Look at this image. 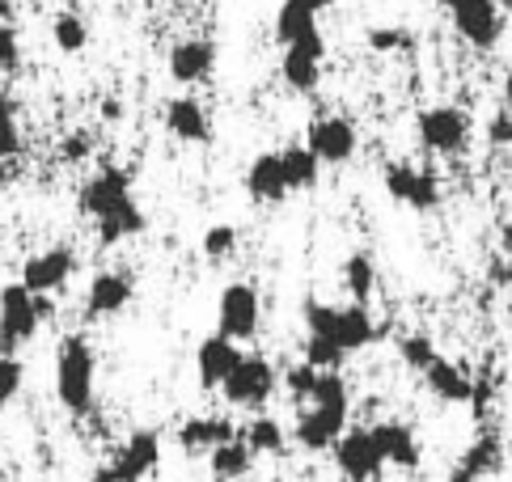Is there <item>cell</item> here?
<instances>
[{
  "mask_svg": "<svg viewBox=\"0 0 512 482\" xmlns=\"http://www.w3.org/2000/svg\"><path fill=\"white\" fill-rule=\"evenodd\" d=\"M77 208L94 220L102 246H119V241H132L149 229V216H144L132 191V174L123 165H102L98 174H89L81 182Z\"/></svg>",
  "mask_w": 512,
  "mask_h": 482,
  "instance_id": "6da1fadb",
  "label": "cell"
},
{
  "mask_svg": "<svg viewBox=\"0 0 512 482\" xmlns=\"http://www.w3.org/2000/svg\"><path fill=\"white\" fill-rule=\"evenodd\" d=\"M56 402L72 419L94 415L98 402V351L85 335H64L56 347Z\"/></svg>",
  "mask_w": 512,
  "mask_h": 482,
  "instance_id": "7a4b0ae2",
  "label": "cell"
},
{
  "mask_svg": "<svg viewBox=\"0 0 512 482\" xmlns=\"http://www.w3.org/2000/svg\"><path fill=\"white\" fill-rule=\"evenodd\" d=\"M51 318V296H34L22 280L0 288V351L17 356L26 343H34L39 326Z\"/></svg>",
  "mask_w": 512,
  "mask_h": 482,
  "instance_id": "3957f363",
  "label": "cell"
},
{
  "mask_svg": "<svg viewBox=\"0 0 512 482\" xmlns=\"http://www.w3.org/2000/svg\"><path fill=\"white\" fill-rule=\"evenodd\" d=\"M415 136L419 144L428 148V153L436 157H457V153H466V144L474 136V123L462 106H428V110H419L415 115Z\"/></svg>",
  "mask_w": 512,
  "mask_h": 482,
  "instance_id": "277c9868",
  "label": "cell"
},
{
  "mask_svg": "<svg viewBox=\"0 0 512 482\" xmlns=\"http://www.w3.org/2000/svg\"><path fill=\"white\" fill-rule=\"evenodd\" d=\"M157 466H161V436L153 428H136L115 449V457L94 474V482H149Z\"/></svg>",
  "mask_w": 512,
  "mask_h": 482,
  "instance_id": "5b68a950",
  "label": "cell"
},
{
  "mask_svg": "<svg viewBox=\"0 0 512 482\" xmlns=\"http://www.w3.org/2000/svg\"><path fill=\"white\" fill-rule=\"evenodd\" d=\"M263 326V296L250 280H237L221 288V301H216V330L233 343H250Z\"/></svg>",
  "mask_w": 512,
  "mask_h": 482,
  "instance_id": "8992f818",
  "label": "cell"
},
{
  "mask_svg": "<svg viewBox=\"0 0 512 482\" xmlns=\"http://www.w3.org/2000/svg\"><path fill=\"white\" fill-rule=\"evenodd\" d=\"M276 385H280V377H276V368H271V360L242 356L233 373L225 377L221 394H225V402L233 406V411H263V406L271 402V394H276Z\"/></svg>",
  "mask_w": 512,
  "mask_h": 482,
  "instance_id": "52a82bcc",
  "label": "cell"
},
{
  "mask_svg": "<svg viewBox=\"0 0 512 482\" xmlns=\"http://www.w3.org/2000/svg\"><path fill=\"white\" fill-rule=\"evenodd\" d=\"M449 17H453V30L462 34L470 47L491 51L504 34V5L500 0H436Z\"/></svg>",
  "mask_w": 512,
  "mask_h": 482,
  "instance_id": "ba28073f",
  "label": "cell"
},
{
  "mask_svg": "<svg viewBox=\"0 0 512 482\" xmlns=\"http://www.w3.org/2000/svg\"><path fill=\"white\" fill-rule=\"evenodd\" d=\"M280 77L292 94H314L322 85V60H326V39H322V26L301 34V39H288L280 43Z\"/></svg>",
  "mask_w": 512,
  "mask_h": 482,
  "instance_id": "9c48e42d",
  "label": "cell"
},
{
  "mask_svg": "<svg viewBox=\"0 0 512 482\" xmlns=\"http://www.w3.org/2000/svg\"><path fill=\"white\" fill-rule=\"evenodd\" d=\"M381 187H386V195L394 203H402V208H411V212H436L441 208V195H445L441 178H436L432 170H419V165H411V161L386 165Z\"/></svg>",
  "mask_w": 512,
  "mask_h": 482,
  "instance_id": "30bf717a",
  "label": "cell"
},
{
  "mask_svg": "<svg viewBox=\"0 0 512 482\" xmlns=\"http://www.w3.org/2000/svg\"><path fill=\"white\" fill-rule=\"evenodd\" d=\"M331 453L343 482H381V474H386V461H381L369 428H347Z\"/></svg>",
  "mask_w": 512,
  "mask_h": 482,
  "instance_id": "8fae6325",
  "label": "cell"
},
{
  "mask_svg": "<svg viewBox=\"0 0 512 482\" xmlns=\"http://www.w3.org/2000/svg\"><path fill=\"white\" fill-rule=\"evenodd\" d=\"M343 432H347V406L309 402L297 411V423H292V440H297L301 453H331Z\"/></svg>",
  "mask_w": 512,
  "mask_h": 482,
  "instance_id": "7c38bea8",
  "label": "cell"
},
{
  "mask_svg": "<svg viewBox=\"0 0 512 482\" xmlns=\"http://www.w3.org/2000/svg\"><path fill=\"white\" fill-rule=\"evenodd\" d=\"M72 275H77V250L72 246H47L22 263V284L34 296H60L72 284Z\"/></svg>",
  "mask_w": 512,
  "mask_h": 482,
  "instance_id": "4fadbf2b",
  "label": "cell"
},
{
  "mask_svg": "<svg viewBox=\"0 0 512 482\" xmlns=\"http://www.w3.org/2000/svg\"><path fill=\"white\" fill-rule=\"evenodd\" d=\"M305 148L322 165H347V161L356 157V148H360V132H356L352 119L322 115V119H314V123L305 127Z\"/></svg>",
  "mask_w": 512,
  "mask_h": 482,
  "instance_id": "5bb4252c",
  "label": "cell"
},
{
  "mask_svg": "<svg viewBox=\"0 0 512 482\" xmlns=\"http://www.w3.org/2000/svg\"><path fill=\"white\" fill-rule=\"evenodd\" d=\"M136 296V280L132 271H98L85 288V318L89 322H106V318H119V313L132 305Z\"/></svg>",
  "mask_w": 512,
  "mask_h": 482,
  "instance_id": "9a60e30c",
  "label": "cell"
},
{
  "mask_svg": "<svg viewBox=\"0 0 512 482\" xmlns=\"http://www.w3.org/2000/svg\"><path fill=\"white\" fill-rule=\"evenodd\" d=\"M246 351H242V343H233V339H225L221 330L216 335H208L204 343L195 347V377H199V389H221L225 385V377L237 368V360H242Z\"/></svg>",
  "mask_w": 512,
  "mask_h": 482,
  "instance_id": "2e32d148",
  "label": "cell"
},
{
  "mask_svg": "<svg viewBox=\"0 0 512 482\" xmlns=\"http://www.w3.org/2000/svg\"><path fill=\"white\" fill-rule=\"evenodd\" d=\"M373 444L386 466L394 470H419V461H424V449H419V436L411 423H398V419H381L373 423Z\"/></svg>",
  "mask_w": 512,
  "mask_h": 482,
  "instance_id": "e0dca14e",
  "label": "cell"
},
{
  "mask_svg": "<svg viewBox=\"0 0 512 482\" xmlns=\"http://www.w3.org/2000/svg\"><path fill=\"white\" fill-rule=\"evenodd\" d=\"M381 339V326L373 322L369 305H335V326H331V343L343 351V356H356V351L373 347Z\"/></svg>",
  "mask_w": 512,
  "mask_h": 482,
  "instance_id": "ac0fdd59",
  "label": "cell"
},
{
  "mask_svg": "<svg viewBox=\"0 0 512 482\" xmlns=\"http://www.w3.org/2000/svg\"><path fill=\"white\" fill-rule=\"evenodd\" d=\"M237 436V423L229 415H191L178 423V449L187 457H208L216 444Z\"/></svg>",
  "mask_w": 512,
  "mask_h": 482,
  "instance_id": "d6986e66",
  "label": "cell"
},
{
  "mask_svg": "<svg viewBox=\"0 0 512 482\" xmlns=\"http://www.w3.org/2000/svg\"><path fill=\"white\" fill-rule=\"evenodd\" d=\"M161 123L178 144H208L212 140V119L208 106L199 98H170L166 110H161Z\"/></svg>",
  "mask_w": 512,
  "mask_h": 482,
  "instance_id": "ffe728a7",
  "label": "cell"
},
{
  "mask_svg": "<svg viewBox=\"0 0 512 482\" xmlns=\"http://www.w3.org/2000/svg\"><path fill=\"white\" fill-rule=\"evenodd\" d=\"M242 187L254 203H284L292 195L288 187V174H284V157L280 153H259L246 165V178Z\"/></svg>",
  "mask_w": 512,
  "mask_h": 482,
  "instance_id": "44dd1931",
  "label": "cell"
},
{
  "mask_svg": "<svg viewBox=\"0 0 512 482\" xmlns=\"http://www.w3.org/2000/svg\"><path fill=\"white\" fill-rule=\"evenodd\" d=\"M170 77L178 85H204L216 68V43L212 39H182L170 47Z\"/></svg>",
  "mask_w": 512,
  "mask_h": 482,
  "instance_id": "7402d4cb",
  "label": "cell"
},
{
  "mask_svg": "<svg viewBox=\"0 0 512 482\" xmlns=\"http://www.w3.org/2000/svg\"><path fill=\"white\" fill-rule=\"evenodd\" d=\"M500 466H504V440L487 432V436H479L474 444H466V453L457 457L449 482H483L491 474H500Z\"/></svg>",
  "mask_w": 512,
  "mask_h": 482,
  "instance_id": "603a6c76",
  "label": "cell"
},
{
  "mask_svg": "<svg viewBox=\"0 0 512 482\" xmlns=\"http://www.w3.org/2000/svg\"><path fill=\"white\" fill-rule=\"evenodd\" d=\"M424 385L436 402H453V406H466L470 402V389H474V377L466 373L462 364H453L445 356H436L428 368H424Z\"/></svg>",
  "mask_w": 512,
  "mask_h": 482,
  "instance_id": "cb8c5ba5",
  "label": "cell"
},
{
  "mask_svg": "<svg viewBox=\"0 0 512 482\" xmlns=\"http://www.w3.org/2000/svg\"><path fill=\"white\" fill-rule=\"evenodd\" d=\"M208 466H212V478L216 482H242L250 470H254V453L242 436H233L225 444H216L208 453Z\"/></svg>",
  "mask_w": 512,
  "mask_h": 482,
  "instance_id": "d4e9b609",
  "label": "cell"
},
{
  "mask_svg": "<svg viewBox=\"0 0 512 482\" xmlns=\"http://www.w3.org/2000/svg\"><path fill=\"white\" fill-rule=\"evenodd\" d=\"M237 436L250 444L254 457H284L288 453V432L280 428V419H271V415H254Z\"/></svg>",
  "mask_w": 512,
  "mask_h": 482,
  "instance_id": "484cf974",
  "label": "cell"
},
{
  "mask_svg": "<svg viewBox=\"0 0 512 482\" xmlns=\"http://www.w3.org/2000/svg\"><path fill=\"white\" fill-rule=\"evenodd\" d=\"M280 157H284V174H288L292 195H297V191H314V187H318L322 161L309 153L305 144H288V148H280Z\"/></svg>",
  "mask_w": 512,
  "mask_h": 482,
  "instance_id": "4316f807",
  "label": "cell"
},
{
  "mask_svg": "<svg viewBox=\"0 0 512 482\" xmlns=\"http://www.w3.org/2000/svg\"><path fill=\"white\" fill-rule=\"evenodd\" d=\"M343 288L352 292V301L356 305H369V296H373V288H377V263L364 250H356V254H347L343 258Z\"/></svg>",
  "mask_w": 512,
  "mask_h": 482,
  "instance_id": "83f0119b",
  "label": "cell"
},
{
  "mask_svg": "<svg viewBox=\"0 0 512 482\" xmlns=\"http://www.w3.org/2000/svg\"><path fill=\"white\" fill-rule=\"evenodd\" d=\"M51 43H56L64 55H77L89 47V26L81 13H56V22H51Z\"/></svg>",
  "mask_w": 512,
  "mask_h": 482,
  "instance_id": "f1b7e54d",
  "label": "cell"
},
{
  "mask_svg": "<svg viewBox=\"0 0 512 482\" xmlns=\"http://www.w3.org/2000/svg\"><path fill=\"white\" fill-rule=\"evenodd\" d=\"M237 246H242L237 225H212V229H204V241H199V250H204L208 263H229L237 254Z\"/></svg>",
  "mask_w": 512,
  "mask_h": 482,
  "instance_id": "f546056e",
  "label": "cell"
},
{
  "mask_svg": "<svg viewBox=\"0 0 512 482\" xmlns=\"http://www.w3.org/2000/svg\"><path fill=\"white\" fill-rule=\"evenodd\" d=\"M318 373L322 368H314V364H292V368H284V394L297 402V406H305L309 398H314V385H318Z\"/></svg>",
  "mask_w": 512,
  "mask_h": 482,
  "instance_id": "4dcf8cb0",
  "label": "cell"
},
{
  "mask_svg": "<svg viewBox=\"0 0 512 482\" xmlns=\"http://www.w3.org/2000/svg\"><path fill=\"white\" fill-rule=\"evenodd\" d=\"M436 356H441V351H436V343L428 335H402L398 339V360L407 368H415V373H424Z\"/></svg>",
  "mask_w": 512,
  "mask_h": 482,
  "instance_id": "1f68e13d",
  "label": "cell"
},
{
  "mask_svg": "<svg viewBox=\"0 0 512 482\" xmlns=\"http://www.w3.org/2000/svg\"><path fill=\"white\" fill-rule=\"evenodd\" d=\"M22 153V132H17V110L9 102V94L0 89V161H13Z\"/></svg>",
  "mask_w": 512,
  "mask_h": 482,
  "instance_id": "d6a6232c",
  "label": "cell"
},
{
  "mask_svg": "<svg viewBox=\"0 0 512 482\" xmlns=\"http://www.w3.org/2000/svg\"><path fill=\"white\" fill-rule=\"evenodd\" d=\"M22 389H26V364L17 356H5V351H0V406L17 402Z\"/></svg>",
  "mask_w": 512,
  "mask_h": 482,
  "instance_id": "836d02e7",
  "label": "cell"
},
{
  "mask_svg": "<svg viewBox=\"0 0 512 482\" xmlns=\"http://www.w3.org/2000/svg\"><path fill=\"white\" fill-rule=\"evenodd\" d=\"M364 43H369L373 51H411L415 47L411 30H402V26H373L369 34H364Z\"/></svg>",
  "mask_w": 512,
  "mask_h": 482,
  "instance_id": "e575fe53",
  "label": "cell"
},
{
  "mask_svg": "<svg viewBox=\"0 0 512 482\" xmlns=\"http://www.w3.org/2000/svg\"><path fill=\"white\" fill-rule=\"evenodd\" d=\"M347 356H343V351L331 343V339H318V335H305V364H314V368H322V373H326V368H339Z\"/></svg>",
  "mask_w": 512,
  "mask_h": 482,
  "instance_id": "d590c367",
  "label": "cell"
},
{
  "mask_svg": "<svg viewBox=\"0 0 512 482\" xmlns=\"http://www.w3.org/2000/svg\"><path fill=\"white\" fill-rule=\"evenodd\" d=\"M22 68V34L13 30V22L0 26V77Z\"/></svg>",
  "mask_w": 512,
  "mask_h": 482,
  "instance_id": "8d00e7d4",
  "label": "cell"
},
{
  "mask_svg": "<svg viewBox=\"0 0 512 482\" xmlns=\"http://www.w3.org/2000/svg\"><path fill=\"white\" fill-rule=\"evenodd\" d=\"M487 140L496 144V148H508L512 144V110L504 106L500 115H491V123H487Z\"/></svg>",
  "mask_w": 512,
  "mask_h": 482,
  "instance_id": "74e56055",
  "label": "cell"
},
{
  "mask_svg": "<svg viewBox=\"0 0 512 482\" xmlns=\"http://www.w3.org/2000/svg\"><path fill=\"white\" fill-rule=\"evenodd\" d=\"M89 153H94V140H89V132H72L64 144H60V157L72 165V161H85Z\"/></svg>",
  "mask_w": 512,
  "mask_h": 482,
  "instance_id": "f35d334b",
  "label": "cell"
},
{
  "mask_svg": "<svg viewBox=\"0 0 512 482\" xmlns=\"http://www.w3.org/2000/svg\"><path fill=\"white\" fill-rule=\"evenodd\" d=\"M102 119H106V123H119V119H123V102H119V98H106V102H102Z\"/></svg>",
  "mask_w": 512,
  "mask_h": 482,
  "instance_id": "ab89813d",
  "label": "cell"
},
{
  "mask_svg": "<svg viewBox=\"0 0 512 482\" xmlns=\"http://www.w3.org/2000/svg\"><path fill=\"white\" fill-rule=\"evenodd\" d=\"M301 5H305V9H314V13H326V9L335 5V0H301Z\"/></svg>",
  "mask_w": 512,
  "mask_h": 482,
  "instance_id": "60d3db41",
  "label": "cell"
},
{
  "mask_svg": "<svg viewBox=\"0 0 512 482\" xmlns=\"http://www.w3.org/2000/svg\"><path fill=\"white\" fill-rule=\"evenodd\" d=\"M504 254H508V284H512V225L504 233Z\"/></svg>",
  "mask_w": 512,
  "mask_h": 482,
  "instance_id": "b9f144b4",
  "label": "cell"
},
{
  "mask_svg": "<svg viewBox=\"0 0 512 482\" xmlns=\"http://www.w3.org/2000/svg\"><path fill=\"white\" fill-rule=\"evenodd\" d=\"M13 22V0H0V26Z\"/></svg>",
  "mask_w": 512,
  "mask_h": 482,
  "instance_id": "7bdbcfd3",
  "label": "cell"
},
{
  "mask_svg": "<svg viewBox=\"0 0 512 482\" xmlns=\"http://www.w3.org/2000/svg\"><path fill=\"white\" fill-rule=\"evenodd\" d=\"M504 106H508V110H512V68H508V72H504Z\"/></svg>",
  "mask_w": 512,
  "mask_h": 482,
  "instance_id": "ee69618b",
  "label": "cell"
}]
</instances>
